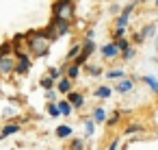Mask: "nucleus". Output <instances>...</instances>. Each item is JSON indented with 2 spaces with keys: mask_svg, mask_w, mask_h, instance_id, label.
<instances>
[{
  "mask_svg": "<svg viewBox=\"0 0 158 150\" xmlns=\"http://www.w3.org/2000/svg\"><path fill=\"white\" fill-rule=\"evenodd\" d=\"M41 87L50 89V87H52V78H44V81H41Z\"/></svg>",
  "mask_w": 158,
  "mask_h": 150,
  "instance_id": "17",
  "label": "nucleus"
},
{
  "mask_svg": "<svg viewBox=\"0 0 158 150\" xmlns=\"http://www.w3.org/2000/svg\"><path fill=\"white\" fill-rule=\"evenodd\" d=\"M11 48H13V44H11V42H5L2 46H0V57H5V55H11Z\"/></svg>",
  "mask_w": 158,
  "mask_h": 150,
  "instance_id": "11",
  "label": "nucleus"
},
{
  "mask_svg": "<svg viewBox=\"0 0 158 150\" xmlns=\"http://www.w3.org/2000/svg\"><path fill=\"white\" fill-rule=\"evenodd\" d=\"M110 94H113L110 87H98V89H95V96H98V98H108Z\"/></svg>",
  "mask_w": 158,
  "mask_h": 150,
  "instance_id": "9",
  "label": "nucleus"
},
{
  "mask_svg": "<svg viewBox=\"0 0 158 150\" xmlns=\"http://www.w3.org/2000/svg\"><path fill=\"white\" fill-rule=\"evenodd\" d=\"M59 74H61V70H50V78H59Z\"/></svg>",
  "mask_w": 158,
  "mask_h": 150,
  "instance_id": "20",
  "label": "nucleus"
},
{
  "mask_svg": "<svg viewBox=\"0 0 158 150\" xmlns=\"http://www.w3.org/2000/svg\"><path fill=\"white\" fill-rule=\"evenodd\" d=\"M59 113H63V115L72 113V104L69 102H59Z\"/></svg>",
  "mask_w": 158,
  "mask_h": 150,
  "instance_id": "12",
  "label": "nucleus"
},
{
  "mask_svg": "<svg viewBox=\"0 0 158 150\" xmlns=\"http://www.w3.org/2000/svg\"><path fill=\"white\" fill-rule=\"evenodd\" d=\"M95 120H98V122L104 120V109H98V111H95Z\"/></svg>",
  "mask_w": 158,
  "mask_h": 150,
  "instance_id": "18",
  "label": "nucleus"
},
{
  "mask_svg": "<svg viewBox=\"0 0 158 150\" xmlns=\"http://www.w3.org/2000/svg\"><path fill=\"white\" fill-rule=\"evenodd\" d=\"M28 68H31V59H28L24 52H18V55H15V70H13V72H18V74H26Z\"/></svg>",
  "mask_w": 158,
  "mask_h": 150,
  "instance_id": "4",
  "label": "nucleus"
},
{
  "mask_svg": "<svg viewBox=\"0 0 158 150\" xmlns=\"http://www.w3.org/2000/svg\"><path fill=\"white\" fill-rule=\"evenodd\" d=\"M13 70H15V57L13 55L0 57V74H11Z\"/></svg>",
  "mask_w": 158,
  "mask_h": 150,
  "instance_id": "5",
  "label": "nucleus"
},
{
  "mask_svg": "<svg viewBox=\"0 0 158 150\" xmlns=\"http://www.w3.org/2000/svg\"><path fill=\"white\" fill-rule=\"evenodd\" d=\"M152 33H154V26H147V29L143 31V35H152Z\"/></svg>",
  "mask_w": 158,
  "mask_h": 150,
  "instance_id": "22",
  "label": "nucleus"
},
{
  "mask_svg": "<svg viewBox=\"0 0 158 150\" xmlns=\"http://www.w3.org/2000/svg\"><path fill=\"white\" fill-rule=\"evenodd\" d=\"M52 11H54V18L69 22L72 15H74V5L69 2V0H56L54 7H52Z\"/></svg>",
  "mask_w": 158,
  "mask_h": 150,
  "instance_id": "2",
  "label": "nucleus"
},
{
  "mask_svg": "<svg viewBox=\"0 0 158 150\" xmlns=\"http://www.w3.org/2000/svg\"><path fill=\"white\" fill-rule=\"evenodd\" d=\"M69 89H72V83H69L67 78L59 83V91H63V94H65V91H69Z\"/></svg>",
  "mask_w": 158,
  "mask_h": 150,
  "instance_id": "13",
  "label": "nucleus"
},
{
  "mask_svg": "<svg viewBox=\"0 0 158 150\" xmlns=\"http://www.w3.org/2000/svg\"><path fill=\"white\" fill-rule=\"evenodd\" d=\"M82 102H85V98H82L80 94H76V91L69 94V104H74V107H82Z\"/></svg>",
  "mask_w": 158,
  "mask_h": 150,
  "instance_id": "7",
  "label": "nucleus"
},
{
  "mask_svg": "<svg viewBox=\"0 0 158 150\" xmlns=\"http://www.w3.org/2000/svg\"><path fill=\"white\" fill-rule=\"evenodd\" d=\"M156 7H158V0H156Z\"/></svg>",
  "mask_w": 158,
  "mask_h": 150,
  "instance_id": "23",
  "label": "nucleus"
},
{
  "mask_svg": "<svg viewBox=\"0 0 158 150\" xmlns=\"http://www.w3.org/2000/svg\"><path fill=\"white\" fill-rule=\"evenodd\" d=\"M123 74L119 72V70H115V72H108V78H121Z\"/></svg>",
  "mask_w": 158,
  "mask_h": 150,
  "instance_id": "16",
  "label": "nucleus"
},
{
  "mask_svg": "<svg viewBox=\"0 0 158 150\" xmlns=\"http://www.w3.org/2000/svg\"><path fill=\"white\" fill-rule=\"evenodd\" d=\"M102 55L113 59V57H117V55H119V46H115V44H108V46H104V48H102Z\"/></svg>",
  "mask_w": 158,
  "mask_h": 150,
  "instance_id": "6",
  "label": "nucleus"
},
{
  "mask_svg": "<svg viewBox=\"0 0 158 150\" xmlns=\"http://www.w3.org/2000/svg\"><path fill=\"white\" fill-rule=\"evenodd\" d=\"M67 29H69V24H67L65 20H59V18H54V20H52V24H50V26H48L44 33H46L50 39H56V37L65 35V33H67Z\"/></svg>",
  "mask_w": 158,
  "mask_h": 150,
  "instance_id": "3",
  "label": "nucleus"
},
{
  "mask_svg": "<svg viewBox=\"0 0 158 150\" xmlns=\"http://www.w3.org/2000/svg\"><path fill=\"white\" fill-rule=\"evenodd\" d=\"M130 89H132V81H119V85H117V91L126 94V91H130Z\"/></svg>",
  "mask_w": 158,
  "mask_h": 150,
  "instance_id": "8",
  "label": "nucleus"
},
{
  "mask_svg": "<svg viewBox=\"0 0 158 150\" xmlns=\"http://www.w3.org/2000/svg\"><path fill=\"white\" fill-rule=\"evenodd\" d=\"M72 148H74V150H80V148H82V141H80V139H76V141L72 143Z\"/></svg>",
  "mask_w": 158,
  "mask_h": 150,
  "instance_id": "19",
  "label": "nucleus"
},
{
  "mask_svg": "<svg viewBox=\"0 0 158 150\" xmlns=\"http://www.w3.org/2000/svg\"><path fill=\"white\" fill-rule=\"evenodd\" d=\"M78 72H80V70H78V65H72V68L67 70V74H69V78H76V76H78Z\"/></svg>",
  "mask_w": 158,
  "mask_h": 150,
  "instance_id": "15",
  "label": "nucleus"
},
{
  "mask_svg": "<svg viewBox=\"0 0 158 150\" xmlns=\"http://www.w3.org/2000/svg\"><path fill=\"white\" fill-rule=\"evenodd\" d=\"M69 133H72L69 126H59V128H56V135H59V137H67Z\"/></svg>",
  "mask_w": 158,
  "mask_h": 150,
  "instance_id": "14",
  "label": "nucleus"
},
{
  "mask_svg": "<svg viewBox=\"0 0 158 150\" xmlns=\"http://www.w3.org/2000/svg\"><path fill=\"white\" fill-rule=\"evenodd\" d=\"M26 46H28V50L35 55V57H44L46 52H48V48H50V37L44 33V31H33V33H28L26 35Z\"/></svg>",
  "mask_w": 158,
  "mask_h": 150,
  "instance_id": "1",
  "label": "nucleus"
},
{
  "mask_svg": "<svg viewBox=\"0 0 158 150\" xmlns=\"http://www.w3.org/2000/svg\"><path fill=\"white\" fill-rule=\"evenodd\" d=\"M20 130V126L18 124H7L5 126V130H2V137H7V135H11V133H18Z\"/></svg>",
  "mask_w": 158,
  "mask_h": 150,
  "instance_id": "10",
  "label": "nucleus"
},
{
  "mask_svg": "<svg viewBox=\"0 0 158 150\" xmlns=\"http://www.w3.org/2000/svg\"><path fill=\"white\" fill-rule=\"evenodd\" d=\"M117 46H119V50H121V48H123V50H126V48H128V42H126V39H121V42H119V44H117Z\"/></svg>",
  "mask_w": 158,
  "mask_h": 150,
  "instance_id": "21",
  "label": "nucleus"
}]
</instances>
